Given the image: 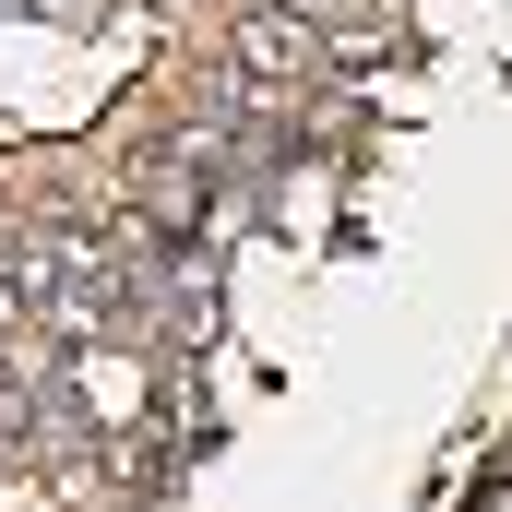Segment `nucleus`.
<instances>
[{"label":"nucleus","instance_id":"1","mask_svg":"<svg viewBox=\"0 0 512 512\" xmlns=\"http://www.w3.org/2000/svg\"><path fill=\"white\" fill-rule=\"evenodd\" d=\"M310 48H322V36H310L298 12H274V0H262L251 24H239V72H251V96H286V84L310 72Z\"/></svg>","mask_w":512,"mask_h":512},{"label":"nucleus","instance_id":"2","mask_svg":"<svg viewBox=\"0 0 512 512\" xmlns=\"http://www.w3.org/2000/svg\"><path fill=\"white\" fill-rule=\"evenodd\" d=\"M274 12H298L310 36H322V24H346V0H274Z\"/></svg>","mask_w":512,"mask_h":512}]
</instances>
